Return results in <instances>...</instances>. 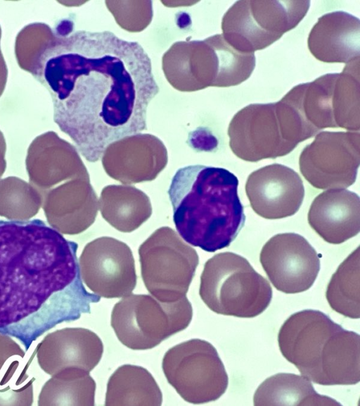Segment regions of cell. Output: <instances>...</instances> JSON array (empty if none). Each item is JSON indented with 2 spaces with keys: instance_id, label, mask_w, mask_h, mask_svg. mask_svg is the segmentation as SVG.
Returning <instances> with one entry per match:
<instances>
[{
  "instance_id": "obj_1",
  "label": "cell",
  "mask_w": 360,
  "mask_h": 406,
  "mask_svg": "<svg viewBox=\"0 0 360 406\" xmlns=\"http://www.w3.org/2000/svg\"><path fill=\"white\" fill-rule=\"evenodd\" d=\"M31 74L51 94L55 123L89 162L146 129L159 92L141 45L109 31L58 32Z\"/></svg>"
},
{
  "instance_id": "obj_2",
  "label": "cell",
  "mask_w": 360,
  "mask_h": 406,
  "mask_svg": "<svg viewBox=\"0 0 360 406\" xmlns=\"http://www.w3.org/2000/svg\"><path fill=\"white\" fill-rule=\"evenodd\" d=\"M78 245L41 219L0 220V333L28 352L56 326L90 313Z\"/></svg>"
},
{
  "instance_id": "obj_3",
  "label": "cell",
  "mask_w": 360,
  "mask_h": 406,
  "mask_svg": "<svg viewBox=\"0 0 360 406\" xmlns=\"http://www.w3.org/2000/svg\"><path fill=\"white\" fill-rule=\"evenodd\" d=\"M238 186L237 177L224 168L197 164L179 168L167 193L181 238L208 252L229 247L245 222Z\"/></svg>"
},
{
  "instance_id": "obj_4",
  "label": "cell",
  "mask_w": 360,
  "mask_h": 406,
  "mask_svg": "<svg viewBox=\"0 0 360 406\" xmlns=\"http://www.w3.org/2000/svg\"><path fill=\"white\" fill-rule=\"evenodd\" d=\"M278 343L283 356L315 383L354 385L360 381L359 335L320 311L292 314L281 326Z\"/></svg>"
},
{
  "instance_id": "obj_5",
  "label": "cell",
  "mask_w": 360,
  "mask_h": 406,
  "mask_svg": "<svg viewBox=\"0 0 360 406\" xmlns=\"http://www.w3.org/2000/svg\"><path fill=\"white\" fill-rule=\"evenodd\" d=\"M162 66L174 88L193 92L242 83L252 74L255 56V53L236 50L222 34H217L202 40L174 43L163 54Z\"/></svg>"
},
{
  "instance_id": "obj_6",
  "label": "cell",
  "mask_w": 360,
  "mask_h": 406,
  "mask_svg": "<svg viewBox=\"0 0 360 406\" xmlns=\"http://www.w3.org/2000/svg\"><path fill=\"white\" fill-rule=\"evenodd\" d=\"M316 134L285 96L277 102L245 106L233 116L228 128L233 153L251 162L287 155Z\"/></svg>"
},
{
  "instance_id": "obj_7",
  "label": "cell",
  "mask_w": 360,
  "mask_h": 406,
  "mask_svg": "<svg viewBox=\"0 0 360 406\" xmlns=\"http://www.w3.org/2000/svg\"><path fill=\"white\" fill-rule=\"evenodd\" d=\"M199 294L207 307L217 314L252 318L269 307L272 288L245 257L225 252L205 263Z\"/></svg>"
},
{
  "instance_id": "obj_8",
  "label": "cell",
  "mask_w": 360,
  "mask_h": 406,
  "mask_svg": "<svg viewBox=\"0 0 360 406\" xmlns=\"http://www.w3.org/2000/svg\"><path fill=\"white\" fill-rule=\"evenodd\" d=\"M359 84L358 59L347 63L342 73L297 85L285 95L317 133L327 128L359 132Z\"/></svg>"
},
{
  "instance_id": "obj_9",
  "label": "cell",
  "mask_w": 360,
  "mask_h": 406,
  "mask_svg": "<svg viewBox=\"0 0 360 406\" xmlns=\"http://www.w3.org/2000/svg\"><path fill=\"white\" fill-rule=\"evenodd\" d=\"M192 317V305L186 297L162 302L148 295L130 294L115 304L110 323L124 345L142 350L184 330Z\"/></svg>"
},
{
  "instance_id": "obj_10",
  "label": "cell",
  "mask_w": 360,
  "mask_h": 406,
  "mask_svg": "<svg viewBox=\"0 0 360 406\" xmlns=\"http://www.w3.org/2000/svg\"><path fill=\"white\" fill-rule=\"evenodd\" d=\"M309 5V1H238L223 16L222 35L236 50L255 53L295 27Z\"/></svg>"
},
{
  "instance_id": "obj_11",
  "label": "cell",
  "mask_w": 360,
  "mask_h": 406,
  "mask_svg": "<svg viewBox=\"0 0 360 406\" xmlns=\"http://www.w3.org/2000/svg\"><path fill=\"white\" fill-rule=\"evenodd\" d=\"M169 383L186 402L214 401L226 391L229 378L215 347L209 342L191 339L169 349L162 359Z\"/></svg>"
},
{
  "instance_id": "obj_12",
  "label": "cell",
  "mask_w": 360,
  "mask_h": 406,
  "mask_svg": "<svg viewBox=\"0 0 360 406\" xmlns=\"http://www.w3.org/2000/svg\"><path fill=\"white\" fill-rule=\"evenodd\" d=\"M360 164L359 132L322 131L302 151L300 171L317 189H345L354 183Z\"/></svg>"
},
{
  "instance_id": "obj_13",
  "label": "cell",
  "mask_w": 360,
  "mask_h": 406,
  "mask_svg": "<svg viewBox=\"0 0 360 406\" xmlns=\"http://www.w3.org/2000/svg\"><path fill=\"white\" fill-rule=\"evenodd\" d=\"M141 273L148 291L162 302L185 297L198 264L193 248L175 240H151L139 249Z\"/></svg>"
},
{
  "instance_id": "obj_14",
  "label": "cell",
  "mask_w": 360,
  "mask_h": 406,
  "mask_svg": "<svg viewBox=\"0 0 360 406\" xmlns=\"http://www.w3.org/2000/svg\"><path fill=\"white\" fill-rule=\"evenodd\" d=\"M259 260L273 285L287 294L309 289L320 270V258L315 249L295 233L271 238L263 246Z\"/></svg>"
},
{
  "instance_id": "obj_15",
  "label": "cell",
  "mask_w": 360,
  "mask_h": 406,
  "mask_svg": "<svg viewBox=\"0 0 360 406\" xmlns=\"http://www.w3.org/2000/svg\"><path fill=\"white\" fill-rule=\"evenodd\" d=\"M79 264L82 281L99 297H125L136 286L131 252L120 242L113 240L91 242L84 248Z\"/></svg>"
},
{
  "instance_id": "obj_16",
  "label": "cell",
  "mask_w": 360,
  "mask_h": 406,
  "mask_svg": "<svg viewBox=\"0 0 360 406\" xmlns=\"http://www.w3.org/2000/svg\"><path fill=\"white\" fill-rule=\"evenodd\" d=\"M245 192L252 210L266 219L294 215L304 197L300 175L280 164L267 165L252 172L245 183Z\"/></svg>"
},
{
  "instance_id": "obj_17",
  "label": "cell",
  "mask_w": 360,
  "mask_h": 406,
  "mask_svg": "<svg viewBox=\"0 0 360 406\" xmlns=\"http://www.w3.org/2000/svg\"><path fill=\"white\" fill-rule=\"evenodd\" d=\"M103 352L101 338L84 328H66L47 334L36 347L38 364L52 376L65 368L90 372Z\"/></svg>"
},
{
  "instance_id": "obj_18",
  "label": "cell",
  "mask_w": 360,
  "mask_h": 406,
  "mask_svg": "<svg viewBox=\"0 0 360 406\" xmlns=\"http://www.w3.org/2000/svg\"><path fill=\"white\" fill-rule=\"evenodd\" d=\"M310 226L325 241L340 244L360 231V199L345 189H330L315 197L308 212Z\"/></svg>"
},
{
  "instance_id": "obj_19",
  "label": "cell",
  "mask_w": 360,
  "mask_h": 406,
  "mask_svg": "<svg viewBox=\"0 0 360 406\" xmlns=\"http://www.w3.org/2000/svg\"><path fill=\"white\" fill-rule=\"evenodd\" d=\"M308 48L319 61L349 63L360 56V20L342 11L324 14L308 37Z\"/></svg>"
},
{
  "instance_id": "obj_20",
  "label": "cell",
  "mask_w": 360,
  "mask_h": 406,
  "mask_svg": "<svg viewBox=\"0 0 360 406\" xmlns=\"http://www.w3.org/2000/svg\"><path fill=\"white\" fill-rule=\"evenodd\" d=\"M27 353L11 336L0 333V405L32 404V358Z\"/></svg>"
},
{
  "instance_id": "obj_21",
  "label": "cell",
  "mask_w": 360,
  "mask_h": 406,
  "mask_svg": "<svg viewBox=\"0 0 360 406\" xmlns=\"http://www.w3.org/2000/svg\"><path fill=\"white\" fill-rule=\"evenodd\" d=\"M161 390L151 374L140 366L118 367L107 384L105 405H162Z\"/></svg>"
},
{
  "instance_id": "obj_22",
  "label": "cell",
  "mask_w": 360,
  "mask_h": 406,
  "mask_svg": "<svg viewBox=\"0 0 360 406\" xmlns=\"http://www.w3.org/2000/svg\"><path fill=\"white\" fill-rule=\"evenodd\" d=\"M255 405H341L317 393L307 378L279 373L267 378L256 390Z\"/></svg>"
},
{
  "instance_id": "obj_23",
  "label": "cell",
  "mask_w": 360,
  "mask_h": 406,
  "mask_svg": "<svg viewBox=\"0 0 360 406\" xmlns=\"http://www.w3.org/2000/svg\"><path fill=\"white\" fill-rule=\"evenodd\" d=\"M96 383L89 372L70 367L51 376L42 386L39 406L94 405Z\"/></svg>"
},
{
  "instance_id": "obj_24",
  "label": "cell",
  "mask_w": 360,
  "mask_h": 406,
  "mask_svg": "<svg viewBox=\"0 0 360 406\" xmlns=\"http://www.w3.org/2000/svg\"><path fill=\"white\" fill-rule=\"evenodd\" d=\"M359 247L339 266L328 285L326 297L336 312L351 319L360 317Z\"/></svg>"
},
{
  "instance_id": "obj_25",
  "label": "cell",
  "mask_w": 360,
  "mask_h": 406,
  "mask_svg": "<svg viewBox=\"0 0 360 406\" xmlns=\"http://www.w3.org/2000/svg\"><path fill=\"white\" fill-rule=\"evenodd\" d=\"M41 207V196L30 183L15 176L0 179V216L27 221Z\"/></svg>"
},
{
  "instance_id": "obj_26",
  "label": "cell",
  "mask_w": 360,
  "mask_h": 406,
  "mask_svg": "<svg viewBox=\"0 0 360 406\" xmlns=\"http://www.w3.org/2000/svg\"><path fill=\"white\" fill-rule=\"evenodd\" d=\"M56 37L51 27L42 23L25 26L16 37L15 51L20 67L32 73L48 44Z\"/></svg>"
},
{
  "instance_id": "obj_27",
  "label": "cell",
  "mask_w": 360,
  "mask_h": 406,
  "mask_svg": "<svg viewBox=\"0 0 360 406\" xmlns=\"http://www.w3.org/2000/svg\"><path fill=\"white\" fill-rule=\"evenodd\" d=\"M152 1H105L117 23L129 32H141L153 18Z\"/></svg>"
},
{
  "instance_id": "obj_28",
  "label": "cell",
  "mask_w": 360,
  "mask_h": 406,
  "mask_svg": "<svg viewBox=\"0 0 360 406\" xmlns=\"http://www.w3.org/2000/svg\"><path fill=\"white\" fill-rule=\"evenodd\" d=\"M1 27H0V39H1ZM8 70L6 62L3 57L0 48V97L2 94L7 80Z\"/></svg>"
},
{
  "instance_id": "obj_29",
  "label": "cell",
  "mask_w": 360,
  "mask_h": 406,
  "mask_svg": "<svg viewBox=\"0 0 360 406\" xmlns=\"http://www.w3.org/2000/svg\"><path fill=\"white\" fill-rule=\"evenodd\" d=\"M6 144L3 133L0 130V178L4 174L6 168L5 159Z\"/></svg>"
},
{
  "instance_id": "obj_30",
  "label": "cell",
  "mask_w": 360,
  "mask_h": 406,
  "mask_svg": "<svg viewBox=\"0 0 360 406\" xmlns=\"http://www.w3.org/2000/svg\"><path fill=\"white\" fill-rule=\"evenodd\" d=\"M165 6L169 7H176V6H191L196 3L195 1H162Z\"/></svg>"
}]
</instances>
